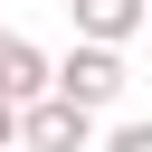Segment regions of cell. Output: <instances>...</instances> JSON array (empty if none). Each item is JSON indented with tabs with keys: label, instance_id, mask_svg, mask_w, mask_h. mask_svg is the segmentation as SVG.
<instances>
[{
	"label": "cell",
	"instance_id": "obj_1",
	"mask_svg": "<svg viewBox=\"0 0 152 152\" xmlns=\"http://www.w3.org/2000/svg\"><path fill=\"white\" fill-rule=\"evenodd\" d=\"M124 86H133V66H124L114 38H76V48L57 57V95H76V104H95V114H114Z\"/></svg>",
	"mask_w": 152,
	"mask_h": 152
},
{
	"label": "cell",
	"instance_id": "obj_2",
	"mask_svg": "<svg viewBox=\"0 0 152 152\" xmlns=\"http://www.w3.org/2000/svg\"><path fill=\"white\" fill-rule=\"evenodd\" d=\"M95 133H104V114L76 104V95H57V86L19 104V142L28 152H95Z\"/></svg>",
	"mask_w": 152,
	"mask_h": 152
},
{
	"label": "cell",
	"instance_id": "obj_3",
	"mask_svg": "<svg viewBox=\"0 0 152 152\" xmlns=\"http://www.w3.org/2000/svg\"><path fill=\"white\" fill-rule=\"evenodd\" d=\"M48 86H57V57H48V48H28V38L10 28V38H0V95H10V104H28V95H48Z\"/></svg>",
	"mask_w": 152,
	"mask_h": 152
},
{
	"label": "cell",
	"instance_id": "obj_4",
	"mask_svg": "<svg viewBox=\"0 0 152 152\" xmlns=\"http://www.w3.org/2000/svg\"><path fill=\"white\" fill-rule=\"evenodd\" d=\"M66 19H76V38H133V28H152V0H66Z\"/></svg>",
	"mask_w": 152,
	"mask_h": 152
},
{
	"label": "cell",
	"instance_id": "obj_5",
	"mask_svg": "<svg viewBox=\"0 0 152 152\" xmlns=\"http://www.w3.org/2000/svg\"><path fill=\"white\" fill-rule=\"evenodd\" d=\"M95 152H152V114H133V124H104V133H95Z\"/></svg>",
	"mask_w": 152,
	"mask_h": 152
},
{
	"label": "cell",
	"instance_id": "obj_6",
	"mask_svg": "<svg viewBox=\"0 0 152 152\" xmlns=\"http://www.w3.org/2000/svg\"><path fill=\"white\" fill-rule=\"evenodd\" d=\"M0 152H19V104L0 95Z\"/></svg>",
	"mask_w": 152,
	"mask_h": 152
},
{
	"label": "cell",
	"instance_id": "obj_7",
	"mask_svg": "<svg viewBox=\"0 0 152 152\" xmlns=\"http://www.w3.org/2000/svg\"><path fill=\"white\" fill-rule=\"evenodd\" d=\"M0 38H10V28H0Z\"/></svg>",
	"mask_w": 152,
	"mask_h": 152
},
{
	"label": "cell",
	"instance_id": "obj_8",
	"mask_svg": "<svg viewBox=\"0 0 152 152\" xmlns=\"http://www.w3.org/2000/svg\"><path fill=\"white\" fill-rule=\"evenodd\" d=\"M19 152H28V142H19Z\"/></svg>",
	"mask_w": 152,
	"mask_h": 152
}]
</instances>
